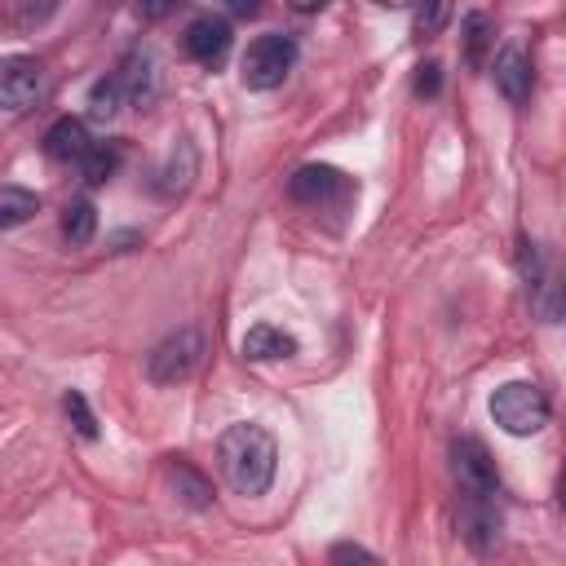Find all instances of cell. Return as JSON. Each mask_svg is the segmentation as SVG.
Here are the masks:
<instances>
[{
  "instance_id": "6da1fadb",
  "label": "cell",
  "mask_w": 566,
  "mask_h": 566,
  "mask_svg": "<svg viewBox=\"0 0 566 566\" xmlns=\"http://www.w3.org/2000/svg\"><path fill=\"white\" fill-rule=\"evenodd\" d=\"M217 464L239 495H265L279 473V442L265 424L239 420L217 438Z\"/></svg>"
},
{
  "instance_id": "7a4b0ae2",
  "label": "cell",
  "mask_w": 566,
  "mask_h": 566,
  "mask_svg": "<svg viewBox=\"0 0 566 566\" xmlns=\"http://www.w3.org/2000/svg\"><path fill=\"white\" fill-rule=\"evenodd\" d=\"M491 420L509 438H531V433H539L548 424V398L531 380H504L491 394Z\"/></svg>"
},
{
  "instance_id": "3957f363",
  "label": "cell",
  "mask_w": 566,
  "mask_h": 566,
  "mask_svg": "<svg viewBox=\"0 0 566 566\" xmlns=\"http://www.w3.org/2000/svg\"><path fill=\"white\" fill-rule=\"evenodd\" d=\"M292 66H296V40L283 31H265L248 44V53L239 62V80L252 93H270L292 75Z\"/></svg>"
},
{
  "instance_id": "277c9868",
  "label": "cell",
  "mask_w": 566,
  "mask_h": 566,
  "mask_svg": "<svg viewBox=\"0 0 566 566\" xmlns=\"http://www.w3.org/2000/svg\"><path fill=\"white\" fill-rule=\"evenodd\" d=\"M203 363V336L199 327H177L172 336H164L150 354H146V376L155 385H177V380H190Z\"/></svg>"
},
{
  "instance_id": "5b68a950",
  "label": "cell",
  "mask_w": 566,
  "mask_h": 566,
  "mask_svg": "<svg viewBox=\"0 0 566 566\" xmlns=\"http://www.w3.org/2000/svg\"><path fill=\"white\" fill-rule=\"evenodd\" d=\"M451 473H455L464 500H500L495 460L478 438H455L451 442Z\"/></svg>"
},
{
  "instance_id": "8992f818",
  "label": "cell",
  "mask_w": 566,
  "mask_h": 566,
  "mask_svg": "<svg viewBox=\"0 0 566 566\" xmlns=\"http://www.w3.org/2000/svg\"><path fill=\"white\" fill-rule=\"evenodd\" d=\"M287 199L292 203H305V208H336V203L354 199V186L332 164H301L287 177Z\"/></svg>"
},
{
  "instance_id": "52a82bcc",
  "label": "cell",
  "mask_w": 566,
  "mask_h": 566,
  "mask_svg": "<svg viewBox=\"0 0 566 566\" xmlns=\"http://www.w3.org/2000/svg\"><path fill=\"white\" fill-rule=\"evenodd\" d=\"M40 93H44V66L31 53H9L0 62V102H4V111L18 115V111L35 106Z\"/></svg>"
},
{
  "instance_id": "ba28073f",
  "label": "cell",
  "mask_w": 566,
  "mask_h": 566,
  "mask_svg": "<svg viewBox=\"0 0 566 566\" xmlns=\"http://www.w3.org/2000/svg\"><path fill=\"white\" fill-rule=\"evenodd\" d=\"M230 40H234L230 22H226V18H212V13H203V18H195V22L186 27L181 49H186V57H190V62H199V66H217V62L230 53Z\"/></svg>"
},
{
  "instance_id": "9c48e42d",
  "label": "cell",
  "mask_w": 566,
  "mask_h": 566,
  "mask_svg": "<svg viewBox=\"0 0 566 566\" xmlns=\"http://www.w3.org/2000/svg\"><path fill=\"white\" fill-rule=\"evenodd\" d=\"M115 75H119V84H124V93H128V106L142 111V106L155 102V93H159V71H155V53H150V49L133 44V49L119 57Z\"/></svg>"
},
{
  "instance_id": "30bf717a",
  "label": "cell",
  "mask_w": 566,
  "mask_h": 566,
  "mask_svg": "<svg viewBox=\"0 0 566 566\" xmlns=\"http://www.w3.org/2000/svg\"><path fill=\"white\" fill-rule=\"evenodd\" d=\"M164 478H168L177 504H186V509H195V513L212 509V500H217V495H212V482H208L203 469H195L186 455H164Z\"/></svg>"
},
{
  "instance_id": "8fae6325",
  "label": "cell",
  "mask_w": 566,
  "mask_h": 566,
  "mask_svg": "<svg viewBox=\"0 0 566 566\" xmlns=\"http://www.w3.org/2000/svg\"><path fill=\"white\" fill-rule=\"evenodd\" d=\"M93 146H97V142L88 137L84 119H75V115L53 119V124H49V133H44V155H49V159H57V164H84Z\"/></svg>"
},
{
  "instance_id": "7c38bea8",
  "label": "cell",
  "mask_w": 566,
  "mask_h": 566,
  "mask_svg": "<svg viewBox=\"0 0 566 566\" xmlns=\"http://www.w3.org/2000/svg\"><path fill=\"white\" fill-rule=\"evenodd\" d=\"M491 75H495V88L513 102V106H522L526 97H531V57H526V49L522 44H504L500 53H495V66H491Z\"/></svg>"
},
{
  "instance_id": "4fadbf2b",
  "label": "cell",
  "mask_w": 566,
  "mask_h": 566,
  "mask_svg": "<svg viewBox=\"0 0 566 566\" xmlns=\"http://www.w3.org/2000/svg\"><path fill=\"white\" fill-rule=\"evenodd\" d=\"M460 531L478 553H491L500 544V509H495V500H464Z\"/></svg>"
},
{
  "instance_id": "5bb4252c",
  "label": "cell",
  "mask_w": 566,
  "mask_h": 566,
  "mask_svg": "<svg viewBox=\"0 0 566 566\" xmlns=\"http://www.w3.org/2000/svg\"><path fill=\"white\" fill-rule=\"evenodd\" d=\"M292 354H296V336L274 323H256L243 336V358H252V363H274V358H292Z\"/></svg>"
},
{
  "instance_id": "9a60e30c",
  "label": "cell",
  "mask_w": 566,
  "mask_h": 566,
  "mask_svg": "<svg viewBox=\"0 0 566 566\" xmlns=\"http://www.w3.org/2000/svg\"><path fill=\"white\" fill-rule=\"evenodd\" d=\"M93 234H97V208L88 199H71L62 208V239L71 248H84V243H93Z\"/></svg>"
},
{
  "instance_id": "2e32d148",
  "label": "cell",
  "mask_w": 566,
  "mask_h": 566,
  "mask_svg": "<svg viewBox=\"0 0 566 566\" xmlns=\"http://www.w3.org/2000/svg\"><path fill=\"white\" fill-rule=\"evenodd\" d=\"M124 102H128V93H124V84H119L115 71H106L102 80H93V88H88V115L93 119H115Z\"/></svg>"
},
{
  "instance_id": "e0dca14e",
  "label": "cell",
  "mask_w": 566,
  "mask_h": 566,
  "mask_svg": "<svg viewBox=\"0 0 566 566\" xmlns=\"http://www.w3.org/2000/svg\"><path fill=\"white\" fill-rule=\"evenodd\" d=\"M119 159H124V150H119L115 142H97V146L88 150V159L80 164V172H84L88 186H106V181L119 172Z\"/></svg>"
},
{
  "instance_id": "ac0fdd59",
  "label": "cell",
  "mask_w": 566,
  "mask_h": 566,
  "mask_svg": "<svg viewBox=\"0 0 566 566\" xmlns=\"http://www.w3.org/2000/svg\"><path fill=\"white\" fill-rule=\"evenodd\" d=\"M35 208H40V195H35V190H22V186H4V190H0V226H4V230L22 226Z\"/></svg>"
},
{
  "instance_id": "d6986e66",
  "label": "cell",
  "mask_w": 566,
  "mask_h": 566,
  "mask_svg": "<svg viewBox=\"0 0 566 566\" xmlns=\"http://www.w3.org/2000/svg\"><path fill=\"white\" fill-rule=\"evenodd\" d=\"M190 177H195V146L186 142V146H181V168H177V155H172V164L164 168V177L155 181V190H159L164 199H172V195H181V190L190 186Z\"/></svg>"
},
{
  "instance_id": "ffe728a7",
  "label": "cell",
  "mask_w": 566,
  "mask_h": 566,
  "mask_svg": "<svg viewBox=\"0 0 566 566\" xmlns=\"http://www.w3.org/2000/svg\"><path fill=\"white\" fill-rule=\"evenodd\" d=\"M62 411H66L71 429H75L84 442H93V438H97V420H93V411H88V398H84L80 389H66V394H62Z\"/></svg>"
},
{
  "instance_id": "44dd1931",
  "label": "cell",
  "mask_w": 566,
  "mask_h": 566,
  "mask_svg": "<svg viewBox=\"0 0 566 566\" xmlns=\"http://www.w3.org/2000/svg\"><path fill=\"white\" fill-rule=\"evenodd\" d=\"M486 44H491V18H486V13H469V18H464V57H469L473 66H482Z\"/></svg>"
},
{
  "instance_id": "7402d4cb",
  "label": "cell",
  "mask_w": 566,
  "mask_h": 566,
  "mask_svg": "<svg viewBox=\"0 0 566 566\" xmlns=\"http://www.w3.org/2000/svg\"><path fill=\"white\" fill-rule=\"evenodd\" d=\"M327 566H380V557H376L371 548L354 544V539H340V544H332Z\"/></svg>"
},
{
  "instance_id": "603a6c76",
  "label": "cell",
  "mask_w": 566,
  "mask_h": 566,
  "mask_svg": "<svg viewBox=\"0 0 566 566\" xmlns=\"http://www.w3.org/2000/svg\"><path fill=\"white\" fill-rule=\"evenodd\" d=\"M411 88H416V97H433V93L442 88V66H438V62H420Z\"/></svg>"
},
{
  "instance_id": "cb8c5ba5",
  "label": "cell",
  "mask_w": 566,
  "mask_h": 566,
  "mask_svg": "<svg viewBox=\"0 0 566 566\" xmlns=\"http://www.w3.org/2000/svg\"><path fill=\"white\" fill-rule=\"evenodd\" d=\"M447 18H451V9H429V13H416V35H420V40H429V35H433V31H438Z\"/></svg>"
},
{
  "instance_id": "d4e9b609",
  "label": "cell",
  "mask_w": 566,
  "mask_h": 566,
  "mask_svg": "<svg viewBox=\"0 0 566 566\" xmlns=\"http://www.w3.org/2000/svg\"><path fill=\"white\" fill-rule=\"evenodd\" d=\"M544 314L553 318V323H566V279L553 287V296L544 301Z\"/></svg>"
},
{
  "instance_id": "484cf974",
  "label": "cell",
  "mask_w": 566,
  "mask_h": 566,
  "mask_svg": "<svg viewBox=\"0 0 566 566\" xmlns=\"http://www.w3.org/2000/svg\"><path fill=\"white\" fill-rule=\"evenodd\" d=\"M557 500H562V513H566V482L557 486Z\"/></svg>"
}]
</instances>
